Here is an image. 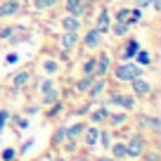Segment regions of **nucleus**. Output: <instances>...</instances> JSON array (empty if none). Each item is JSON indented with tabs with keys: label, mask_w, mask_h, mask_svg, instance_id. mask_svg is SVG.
Instances as JSON below:
<instances>
[{
	"label": "nucleus",
	"mask_w": 161,
	"mask_h": 161,
	"mask_svg": "<svg viewBox=\"0 0 161 161\" xmlns=\"http://www.w3.org/2000/svg\"><path fill=\"white\" fill-rule=\"evenodd\" d=\"M5 119H7V114H5V111H0V130H3V126H5Z\"/></svg>",
	"instance_id": "5701e85b"
},
{
	"label": "nucleus",
	"mask_w": 161,
	"mask_h": 161,
	"mask_svg": "<svg viewBox=\"0 0 161 161\" xmlns=\"http://www.w3.org/2000/svg\"><path fill=\"white\" fill-rule=\"evenodd\" d=\"M107 69H109V59H107V57H102V59H100V71L104 74Z\"/></svg>",
	"instance_id": "f3484780"
},
{
	"label": "nucleus",
	"mask_w": 161,
	"mask_h": 161,
	"mask_svg": "<svg viewBox=\"0 0 161 161\" xmlns=\"http://www.w3.org/2000/svg\"><path fill=\"white\" fill-rule=\"evenodd\" d=\"M86 135H88V145L97 142V140H95V137H97V130H95V128H88V133H86Z\"/></svg>",
	"instance_id": "ddd939ff"
},
{
	"label": "nucleus",
	"mask_w": 161,
	"mask_h": 161,
	"mask_svg": "<svg viewBox=\"0 0 161 161\" xmlns=\"http://www.w3.org/2000/svg\"><path fill=\"white\" fill-rule=\"evenodd\" d=\"M114 154L116 156H126V147H123V145H116L114 147Z\"/></svg>",
	"instance_id": "dca6fc26"
},
{
	"label": "nucleus",
	"mask_w": 161,
	"mask_h": 161,
	"mask_svg": "<svg viewBox=\"0 0 161 161\" xmlns=\"http://www.w3.org/2000/svg\"><path fill=\"white\" fill-rule=\"evenodd\" d=\"M74 43H76V36H74V33H64L62 45H64V47H74Z\"/></svg>",
	"instance_id": "1a4fd4ad"
},
{
	"label": "nucleus",
	"mask_w": 161,
	"mask_h": 161,
	"mask_svg": "<svg viewBox=\"0 0 161 161\" xmlns=\"http://www.w3.org/2000/svg\"><path fill=\"white\" fill-rule=\"evenodd\" d=\"M55 0H36V7H40V10H45V7H50Z\"/></svg>",
	"instance_id": "4468645a"
},
{
	"label": "nucleus",
	"mask_w": 161,
	"mask_h": 161,
	"mask_svg": "<svg viewBox=\"0 0 161 161\" xmlns=\"http://www.w3.org/2000/svg\"><path fill=\"white\" fill-rule=\"evenodd\" d=\"M26 80H29V74H19V76H14V80H12V83H14V88H21V86H26Z\"/></svg>",
	"instance_id": "6e6552de"
},
{
	"label": "nucleus",
	"mask_w": 161,
	"mask_h": 161,
	"mask_svg": "<svg viewBox=\"0 0 161 161\" xmlns=\"http://www.w3.org/2000/svg\"><path fill=\"white\" fill-rule=\"evenodd\" d=\"M114 102H116V104H121V107H133V100H130V97H121V95H116Z\"/></svg>",
	"instance_id": "f8f14e48"
},
{
	"label": "nucleus",
	"mask_w": 161,
	"mask_h": 161,
	"mask_svg": "<svg viewBox=\"0 0 161 161\" xmlns=\"http://www.w3.org/2000/svg\"><path fill=\"white\" fill-rule=\"evenodd\" d=\"M137 3H142V5H147V3H152V0H137Z\"/></svg>",
	"instance_id": "a878e982"
},
{
	"label": "nucleus",
	"mask_w": 161,
	"mask_h": 161,
	"mask_svg": "<svg viewBox=\"0 0 161 161\" xmlns=\"http://www.w3.org/2000/svg\"><path fill=\"white\" fill-rule=\"evenodd\" d=\"M123 121H126L123 116H114V119H111V123H116V126H119V123H123Z\"/></svg>",
	"instance_id": "b1692460"
},
{
	"label": "nucleus",
	"mask_w": 161,
	"mask_h": 161,
	"mask_svg": "<svg viewBox=\"0 0 161 161\" xmlns=\"http://www.w3.org/2000/svg\"><path fill=\"white\" fill-rule=\"evenodd\" d=\"M140 152H142V137H133L130 145L126 147V154H130V156H140Z\"/></svg>",
	"instance_id": "f03ea898"
},
{
	"label": "nucleus",
	"mask_w": 161,
	"mask_h": 161,
	"mask_svg": "<svg viewBox=\"0 0 161 161\" xmlns=\"http://www.w3.org/2000/svg\"><path fill=\"white\" fill-rule=\"evenodd\" d=\"M3 159H5V161L14 159V152H12V149H5V154H3Z\"/></svg>",
	"instance_id": "aec40b11"
},
{
	"label": "nucleus",
	"mask_w": 161,
	"mask_h": 161,
	"mask_svg": "<svg viewBox=\"0 0 161 161\" xmlns=\"http://www.w3.org/2000/svg\"><path fill=\"white\" fill-rule=\"evenodd\" d=\"M116 76H119L121 80H128V78H137L140 76V69L133 64H121L119 69H116Z\"/></svg>",
	"instance_id": "f257e3e1"
},
{
	"label": "nucleus",
	"mask_w": 161,
	"mask_h": 161,
	"mask_svg": "<svg viewBox=\"0 0 161 161\" xmlns=\"http://www.w3.org/2000/svg\"><path fill=\"white\" fill-rule=\"evenodd\" d=\"M92 66H95V62H92V59H88L86 64H83V69H86V71H92Z\"/></svg>",
	"instance_id": "412c9836"
},
{
	"label": "nucleus",
	"mask_w": 161,
	"mask_h": 161,
	"mask_svg": "<svg viewBox=\"0 0 161 161\" xmlns=\"http://www.w3.org/2000/svg\"><path fill=\"white\" fill-rule=\"evenodd\" d=\"M86 45L88 47H97L100 45V33H97V31H90V33L86 36Z\"/></svg>",
	"instance_id": "20e7f679"
},
{
	"label": "nucleus",
	"mask_w": 161,
	"mask_h": 161,
	"mask_svg": "<svg viewBox=\"0 0 161 161\" xmlns=\"http://www.w3.org/2000/svg\"><path fill=\"white\" fill-rule=\"evenodd\" d=\"M17 10H19V3H17V0H12V3H5V5H3L0 14H7V12H10V14H14Z\"/></svg>",
	"instance_id": "423d86ee"
},
{
	"label": "nucleus",
	"mask_w": 161,
	"mask_h": 161,
	"mask_svg": "<svg viewBox=\"0 0 161 161\" xmlns=\"http://www.w3.org/2000/svg\"><path fill=\"white\" fill-rule=\"evenodd\" d=\"M100 119H107V109H102V111L95 114V121H100Z\"/></svg>",
	"instance_id": "4be33fe9"
},
{
	"label": "nucleus",
	"mask_w": 161,
	"mask_h": 161,
	"mask_svg": "<svg viewBox=\"0 0 161 161\" xmlns=\"http://www.w3.org/2000/svg\"><path fill=\"white\" fill-rule=\"evenodd\" d=\"M156 159H159V156H156V154H152V156H149L147 161H156Z\"/></svg>",
	"instance_id": "393cba45"
},
{
	"label": "nucleus",
	"mask_w": 161,
	"mask_h": 161,
	"mask_svg": "<svg viewBox=\"0 0 161 161\" xmlns=\"http://www.w3.org/2000/svg\"><path fill=\"white\" fill-rule=\"evenodd\" d=\"M66 10L71 14H80V12L86 10V5H80V0H66Z\"/></svg>",
	"instance_id": "7ed1b4c3"
},
{
	"label": "nucleus",
	"mask_w": 161,
	"mask_h": 161,
	"mask_svg": "<svg viewBox=\"0 0 161 161\" xmlns=\"http://www.w3.org/2000/svg\"><path fill=\"white\" fill-rule=\"evenodd\" d=\"M90 83H92L90 78H83V80H80V86H78V88H80V90H88V88H90Z\"/></svg>",
	"instance_id": "a211bd4d"
},
{
	"label": "nucleus",
	"mask_w": 161,
	"mask_h": 161,
	"mask_svg": "<svg viewBox=\"0 0 161 161\" xmlns=\"http://www.w3.org/2000/svg\"><path fill=\"white\" fill-rule=\"evenodd\" d=\"M64 29L69 31V33H76V29H78V21H76V19H64Z\"/></svg>",
	"instance_id": "9d476101"
},
{
	"label": "nucleus",
	"mask_w": 161,
	"mask_h": 161,
	"mask_svg": "<svg viewBox=\"0 0 161 161\" xmlns=\"http://www.w3.org/2000/svg\"><path fill=\"white\" fill-rule=\"evenodd\" d=\"M126 19H128V10H121L119 12V21H121V24H126Z\"/></svg>",
	"instance_id": "6ab92c4d"
},
{
	"label": "nucleus",
	"mask_w": 161,
	"mask_h": 161,
	"mask_svg": "<svg viewBox=\"0 0 161 161\" xmlns=\"http://www.w3.org/2000/svg\"><path fill=\"white\" fill-rule=\"evenodd\" d=\"M135 52H137V43H135V40H130L128 47H126V52H123V57H133Z\"/></svg>",
	"instance_id": "9b49d317"
},
{
	"label": "nucleus",
	"mask_w": 161,
	"mask_h": 161,
	"mask_svg": "<svg viewBox=\"0 0 161 161\" xmlns=\"http://www.w3.org/2000/svg\"><path fill=\"white\" fill-rule=\"evenodd\" d=\"M137 62H140V64H147V62H149V55H147V52H137Z\"/></svg>",
	"instance_id": "2eb2a0df"
},
{
	"label": "nucleus",
	"mask_w": 161,
	"mask_h": 161,
	"mask_svg": "<svg viewBox=\"0 0 161 161\" xmlns=\"http://www.w3.org/2000/svg\"><path fill=\"white\" fill-rule=\"evenodd\" d=\"M109 29V14H107V10L100 14V21H97V33H102V31Z\"/></svg>",
	"instance_id": "39448f33"
},
{
	"label": "nucleus",
	"mask_w": 161,
	"mask_h": 161,
	"mask_svg": "<svg viewBox=\"0 0 161 161\" xmlns=\"http://www.w3.org/2000/svg\"><path fill=\"white\" fill-rule=\"evenodd\" d=\"M135 90L140 92V95H147V92H149V83H147V80L135 78Z\"/></svg>",
	"instance_id": "0eeeda50"
}]
</instances>
